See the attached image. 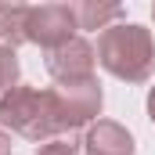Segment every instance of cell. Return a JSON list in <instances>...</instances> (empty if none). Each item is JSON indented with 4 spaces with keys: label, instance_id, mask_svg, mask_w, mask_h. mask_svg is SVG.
I'll use <instances>...</instances> for the list:
<instances>
[{
    "label": "cell",
    "instance_id": "7",
    "mask_svg": "<svg viewBox=\"0 0 155 155\" xmlns=\"http://www.w3.org/2000/svg\"><path fill=\"white\" fill-rule=\"evenodd\" d=\"M79 29H105L112 18H123V7L116 4H72Z\"/></svg>",
    "mask_w": 155,
    "mask_h": 155
},
{
    "label": "cell",
    "instance_id": "5",
    "mask_svg": "<svg viewBox=\"0 0 155 155\" xmlns=\"http://www.w3.org/2000/svg\"><path fill=\"white\" fill-rule=\"evenodd\" d=\"M47 69L58 83H83L94 79V47L87 40L72 36L69 43L47 51Z\"/></svg>",
    "mask_w": 155,
    "mask_h": 155
},
{
    "label": "cell",
    "instance_id": "10",
    "mask_svg": "<svg viewBox=\"0 0 155 155\" xmlns=\"http://www.w3.org/2000/svg\"><path fill=\"white\" fill-rule=\"evenodd\" d=\"M0 155H11V137L0 130Z\"/></svg>",
    "mask_w": 155,
    "mask_h": 155
},
{
    "label": "cell",
    "instance_id": "3",
    "mask_svg": "<svg viewBox=\"0 0 155 155\" xmlns=\"http://www.w3.org/2000/svg\"><path fill=\"white\" fill-rule=\"evenodd\" d=\"M72 29H76L72 4H43V7H29L25 11V40L47 47V51L69 43Z\"/></svg>",
    "mask_w": 155,
    "mask_h": 155
},
{
    "label": "cell",
    "instance_id": "12",
    "mask_svg": "<svg viewBox=\"0 0 155 155\" xmlns=\"http://www.w3.org/2000/svg\"><path fill=\"white\" fill-rule=\"evenodd\" d=\"M152 18H155V7H152Z\"/></svg>",
    "mask_w": 155,
    "mask_h": 155
},
{
    "label": "cell",
    "instance_id": "2",
    "mask_svg": "<svg viewBox=\"0 0 155 155\" xmlns=\"http://www.w3.org/2000/svg\"><path fill=\"white\" fill-rule=\"evenodd\" d=\"M97 61L119 79H130V83H141V79L152 76L155 65V47L148 29L141 25H108L101 40H97Z\"/></svg>",
    "mask_w": 155,
    "mask_h": 155
},
{
    "label": "cell",
    "instance_id": "11",
    "mask_svg": "<svg viewBox=\"0 0 155 155\" xmlns=\"http://www.w3.org/2000/svg\"><path fill=\"white\" fill-rule=\"evenodd\" d=\"M148 116H152V123H155V87H152V94H148Z\"/></svg>",
    "mask_w": 155,
    "mask_h": 155
},
{
    "label": "cell",
    "instance_id": "4",
    "mask_svg": "<svg viewBox=\"0 0 155 155\" xmlns=\"http://www.w3.org/2000/svg\"><path fill=\"white\" fill-rule=\"evenodd\" d=\"M54 97H58V112L65 130H76L83 123L101 112V87L97 79H83V83H58L54 87Z\"/></svg>",
    "mask_w": 155,
    "mask_h": 155
},
{
    "label": "cell",
    "instance_id": "6",
    "mask_svg": "<svg viewBox=\"0 0 155 155\" xmlns=\"http://www.w3.org/2000/svg\"><path fill=\"white\" fill-rule=\"evenodd\" d=\"M83 148H87V155H134V141H130V134H126L119 123L97 119V123L87 130Z\"/></svg>",
    "mask_w": 155,
    "mask_h": 155
},
{
    "label": "cell",
    "instance_id": "1",
    "mask_svg": "<svg viewBox=\"0 0 155 155\" xmlns=\"http://www.w3.org/2000/svg\"><path fill=\"white\" fill-rule=\"evenodd\" d=\"M0 123L29 141H51L54 134H65L54 90H36V87H15L0 94Z\"/></svg>",
    "mask_w": 155,
    "mask_h": 155
},
{
    "label": "cell",
    "instance_id": "8",
    "mask_svg": "<svg viewBox=\"0 0 155 155\" xmlns=\"http://www.w3.org/2000/svg\"><path fill=\"white\" fill-rule=\"evenodd\" d=\"M15 79H18V58H15V47H4V43H0V94L15 90Z\"/></svg>",
    "mask_w": 155,
    "mask_h": 155
},
{
    "label": "cell",
    "instance_id": "9",
    "mask_svg": "<svg viewBox=\"0 0 155 155\" xmlns=\"http://www.w3.org/2000/svg\"><path fill=\"white\" fill-rule=\"evenodd\" d=\"M36 155H79V144L72 141V137H51V141L40 144Z\"/></svg>",
    "mask_w": 155,
    "mask_h": 155
}]
</instances>
